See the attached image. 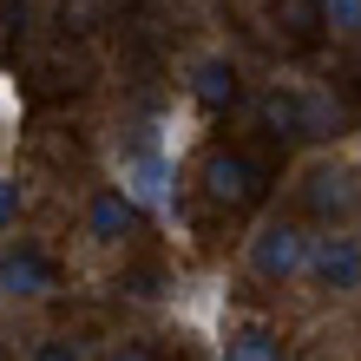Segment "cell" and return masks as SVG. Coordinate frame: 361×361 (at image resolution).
<instances>
[{
  "label": "cell",
  "instance_id": "7c38bea8",
  "mask_svg": "<svg viewBox=\"0 0 361 361\" xmlns=\"http://www.w3.org/2000/svg\"><path fill=\"white\" fill-rule=\"evenodd\" d=\"M13 217H20V184H13V178H0V230H7Z\"/></svg>",
  "mask_w": 361,
  "mask_h": 361
},
{
  "label": "cell",
  "instance_id": "30bf717a",
  "mask_svg": "<svg viewBox=\"0 0 361 361\" xmlns=\"http://www.w3.org/2000/svg\"><path fill=\"white\" fill-rule=\"evenodd\" d=\"M224 361H283V342L269 329H237L224 342Z\"/></svg>",
  "mask_w": 361,
  "mask_h": 361
},
{
  "label": "cell",
  "instance_id": "ba28073f",
  "mask_svg": "<svg viewBox=\"0 0 361 361\" xmlns=\"http://www.w3.org/2000/svg\"><path fill=\"white\" fill-rule=\"evenodd\" d=\"M86 224H92L99 243H118L125 230H132V197H125V190H99L92 210H86Z\"/></svg>",
  "mask_w": 361,
  "mask_h": 361
},
{
  "label": "cell",
  "instance_id": "8992f818",
  "mask_svg": "<svg viewBox=\"0 0 361 361\" xmlns=\"http://www.w3.org/2000/svg\"><path fill=\"white\" fill-rule=\"evenodd\" d=\"M53 289V263L39 257V250H7L0 257V295H47Z\"/></svg>",
  "mask_w": 361,
  "mask_h": 361
},
{
  "label": "cell",
  "instance_id": "5b68a950",
  "mask_svg": "<svg viewBox=\"0 0 361 361\" xmlns=\"http://www.w3.org/2000/svg\"><path fill=\"white\" fill-rule=\"evenodd\" d=\"M309 269L322 276L329 289H355L361 283V243L355 237H322V243L309 250Z\"/></svg>",
  "mask_w": 361,
  "mask_h": 361
},
{
  "label": "cell",
  "instance_id": "52a82bcc",
  "mask_svg": "<svg viewBox=\"0 0 361 361\" xmlns=\"http://www.w3.org/2000/svg\"><path fill=\"white\" fill-rule=\"evenodd\" d=\"M190 92H197L204 112H224V105H237V66H230V59H204L197 79H190Z\"/></svg>",
  "mask_w": 361,
  "mask_h": 361
},
{
  "label": "cell",
  "instance_id": "277c9868",
  "mask_svg": "<svg viewBox=\"0 0 361 361\" xmlns=\"http://www.w3.org/2000/svg\"><path fill=\"white\" fill-rule=\"evenodd\" d=\"M302 263H309V243L295 237L289 224L257 230V243H250V269H257V276H269V283H276V276H295Z\"/></svg>",
  "mask_w": 361,
  "mask_h": 361
},
{
  "label": "cell",
  "instance_id": "6da1fadb",
  "mask_svg": "<svg viewBox=\"0 0 361 361\" xmlns=\"http://www.w3.org/2000/svg\"><path fill=\"white\" fill-rule=\"evenodd\" d=\"M263 125L276 138H335L342 132V105L322 99V92H269Z\"/></svg>",
  "mask_w": 361,
  "mask_h": 361
},
{
  "label": "cell",
  "instance_id": "7a4b0ae2",
  "mask_svg": "<svg viewBox=\"0 0 361 361\" xmlns=\"http://www.w3.org/2000/svg\"><path fill=\"white\" fill-rule=\"evenodd\" d=\"M263 190H269L263 164H250L243 152H210V158H204V197H210V204L243 210V204H257Z\"/></svg>",
  "mask_w": 361,
  "mask_h": 361
},
{
  "label": "cell",
  "instance_id": "4fadbf2b",
  "mask_svg": "<svg viewBox=\"0 0 361 361\" xmlns=\"http://www.w3.org/2000/svg\"><path fill=\"white\" fill-rule=\"evenodd\" d=\"M33 361H79V348H73V342H39Z\"/></svg>",
  "mask_w": 361,
  "mask_h": 361
},
{
  "label": "cell",
  "instance_id": "3957f363",
  "mask_svg": "<svg viewBox=\"0 0 361 361\" xmlns=\"http://www.w3.org/2000/svg\"><path fill=\"white\" fill-rule=\"evenodd\" d=\"M125 197L132 204H171V164H164V152L152 145V132L132 138V152H125Z\"/></svg>",
  "mask_w": 361,
  "mask_h": 361
},
{
  "label": "cell",
  "instance_id": "5bb4252c",
  "mask_svg": "<svg viewBox=\"0 0 361 361\" xmlns=\"http://www.w3.org/2000/svg\"><path fill=\"white\" fill-rule=\"evenodd\" d=\"M112 361H158V355H152V348H145V342H125V348H118Z\"/></svg>",
  "mask_w": 361,
  "mask_h": 361
},
{
  "label": "cell",
  "instance_id": "8fae6325",
  "mask_svg": "<svg viewBox=\"0 0 361 361\" xmlns=\"http://www.w3.org/2000/svg\"><path fill=\"white\" fill-rule=\"evenodd\" d=\"M322 13L335 20V27H348V33H361V0H322Z\"/></svg>",
  "mask_w": 361,
  "mask_h": 361
},
{
  "label": "cell",
  "instance_id": "9c48e42d",
  "mask_svg": "<svg viewBox=\"0 0 361 361\" xmlns=\"http://www.w3.org/2000/svg\"><path fill=\"white\" fill-rule=\"evenodd\" d=\"M355 204V178L348 171H309V210H322V217H335V210Z\"/></svg>",
  "mask_w": 361,
  "mask_h": 361
}]
</instances>
